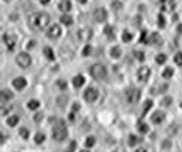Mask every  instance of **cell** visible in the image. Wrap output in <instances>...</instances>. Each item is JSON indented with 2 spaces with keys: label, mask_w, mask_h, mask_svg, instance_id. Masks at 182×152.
<instances>
[{
  "label": "cell",
  "mask_w": 182,
  "mask_h": 152,
  "mask_svg": "<svg viewBox=\"0 0 182 152\" xmlns=\"http://www.w3.org/2000/svg\"><path fill=\"white\" fill-rule=\"evenodd\" d=\"M49 21H51V17L46 12H36L30 17V27L36 31H40V30L48 27Z\"/></svg>",
  "instance_id": "1"
},
{
  "label": "cell",
  "mask_w": 182,
  "mask_h": 152,
  "mask_svg": "<svg viewBox=\"0 0 182 152\" xmlns=\"http://www.w3.org/2000/svg\"><path fill=\"white\" fill-rule=\"evenodd\" d=\"M67 134H69V131H67V128H66L64 122H63V121H58V124L52 128V139L57 142H63L67 137Z\"/></svg>",
  "instance_id": "2"
},
{
  "label": "cell",
  "mask_w": 182,
  "mask_h": 152,
  "mask_svg": "<svg viewBox=\"0 0 182 152\" xmlns=\"http://www.w3.org/2000/svg\"><path fill=\"white\" fill-rule=\"evenodd\" d=\"M90 75L93 76L94 79L97 81H100V79H105L106 78V75H108V70L106 67L103 66V64H93L90 67Z\"/></svg>",
  "instance_id": "3"
},
{
  "label": "cell",
  "mask_w": 182,
  "mask_h": 152,
  "mask_svg": "<svg viewBox=\"0 0 182 152\" xmlns=\"http://www.w3.org/2000/svg\"><path fill=\"white\" fill-rule=\"evenodd\" d=\"M125 99L130 104H134V103L140 100V91L136 90V88H128L125 91Z\"/></svg>",
  "instance_id": "4"
},
{
  "label": "cell",
  "mask_w": 182,
  "mask_h": 152,
  "mask_svg": "<svg viewBox=\"0 0 182 152\" xmlns=\"http://www.w3.org/2000/svg\"><path fill=\"white\" fill-rule=\"evenodd\" d=\"M17 63H18L20 67L27 69L30 64H31V57H30L27 52H21V54L17 55Z\"/></svg>",
  "instance_id": "5"
},
{
  "label": "cell",
  "mask_w": 182,
  "mask_h": 152,
  "mask_svg": "<svg viewBox=\"0 0 182 152\" xmlns=\"http://www.w3.org/2000/svg\"><path fill=\"white\" fill-rule=\"evenodd\" d=\"M3 42H5L6 48H8L9 51H12L14 48H15V45H17V37L11 33H5L3 34Z\"/></svg>",
  "instance_id": "6"
},
{
  "label": "cell",
  "mask_w": 182,
  "mask_h": 152,
  "mask_svg": "<svg viewBox=\"0 0 182 152\" xmlns=\"http://www.w3.org/2000/svg\"><path fill=\"white\" fill-rule=\"evenodd\" d=\"M97 97H99V91L96 88H87L85 93H84V99H85L88 103H94L97 100Z\"/></svg>",
  "instance_id": "7"
},
{
  "label": "cell",
  "mask_w": 182,
  "mask_h": 152,
  "mask_svg": "<svg viewBox=\"0 0 182 152\" xmlns=\"http://www.w3.org/2000/svg\"><path fill=\"white\" fill-rule=\"evenodd\" d=\"M46 36L49 37V39H57L61 36V27L57 25V24H54L51 27L48 28V31H46Z\"/></svg>",
  "instance_id": "8"
},
{
  "label": "cell",
  "mask_w": 182,
  "mask_h": 152,
  "mask_svg": "<svg viewBox=\"0 0 182 152\" xmlns=\"http://www.w3.org/2000/svg\"><path fill=\"white\" fill-rule=\"evenodd\" d=\"M175 0H160V9L163 12H172L175 9Z\"/></svg>",
  "instance_id": "9"
},
{
  "label": "cell",
  "mask_w": 182,
  "mask_h": 152,
  "mask_svg": "<svg viewBox=\"0 0 182 152\" xmlns=\"http://www.w3.org/2000/svg\"><path fill=\"white\" fill-rule=\"evenodd\" d=\"M94 20H96L97 23H103V21H106L108 20V12L105 8H97L96 11H94Z\"/></svg>",
  "instance_id": "10"
},
{
  "label": "cell",
  "mask_w": 182,
  "mask_h": 152,
  "mask_svg": "<svg viewBox=\"0 0 182 152\" xmlns=\"http://www.w3.org/2000/svg\"><path fill=\"white\" fill-rule=\"evenodd\" d=\"M149 76H151V69L149 67H140L139 70H137V79L140 81V82H146L149 79Z\"/></svg>",
  "instance_id": "11"
},
{
  "label": "cell",
  "mask_w": 182,
  "mask_h": 152,
  "mask_svg": "<svg viewBox=\"0 0 182 152\" xmlns=\"http://www.w3.org/2000/svg\"><path fill=\"white\" fill-rule=\"evenodd\" d=\"M12 85H14V88L18 91L24 90L26 87H27V79L23 78V76H20V78H15L14 81H12Z\"/></svg>",
  "instance_id": "12"
},
{
  "label": "cell",
  "mask_w": 182,
  "mask_h": 152,
  "mask_svg": "<svg viewBox=\"0 0 182 152\" xmlns=\"http://www.w3.org/2000/svg\"><path fill=\"white\" fill-rule=\"evenodd\" d=\"M148 45H154V46H160L163 43V39H161V36L158 33H152L151 36L148 37V42H146Z\"/></svg>",
  "instance_id": "13"
},
{
  "label": "cell",
  "mask_w": 182,
  "mask_h": 152,
  "mask_svg": "<svg viewBox=\"0 0 182 152\" xmlns=\"http://www.w3.org/2000/svg\"><path fill=\"white\" fill-rule=\"evenodd\" d=\"M151 121H152L154 124H161V122L164 121V113L160 112V110L154 112L152 115H151Z\"/></svg>",
  "instance_id": "14"
},
{
  "label": "cell",
  "mask_w": 182,
  "mask_h": 152,
  "mask_svg": "<svg viewBox=\"0 0 182 152\" xmlns=\"http://www.w3.org/2000/svg\"><path fill=\"white\" fill-rule=\"evenodd\" d=\"M58 9L61 12H69L72 9V3H70V0H61L60 2V5H58Z\"/></svg>",
  "instance_id": "15"
},
{
  "label": "cell",
  "mask_w": 182,
  "mask_h": 152,
  "mask_svg": "<svg viewBox=\"0 0 182 152\" xmlns=\"http://www.w3.org/2000/svg\"><path fill=\"white\" fill-rule=\"evenodd\" d=\"M142 142V139L140 137H137L136 134H130L128 136V140H127V143H128V146H136V145H139Z\"/></svg>",
  "instance_id": "16"
},
{
  "label": "cell",
  "mask_w": 182,
  "mask_h": 152,
  "mask_svg": "<svg viewBox=\"0 0 182 152\" xmlns=\"http://www.w3.org/2000/svg\"><path fill=\"white\" fill-rule=\"evenodd\" d=\"M18 122H20V116H18V115H12V116H9V118L6 119L8 127H15Z\"/></svg>",
  "instance_id": "17"
},
{
  "label": "cell",
  "mask_w": 182,
  "mask_h": 152,
  "mask_svg": "<svg viewBox=\"0 0 182 152\" xmlns=\"http://www.w3.org/2000/svg\"><path fill=\"white\" fill-rule=\"evenodd\" d=\"M137 130H139V133L146 134V133L149 131V127H148V124H145L142 119H140V121H137Z\"/></svg>",
  "instance_id": "18"
},
{
  "label": "cell",
  "mask_w": 182,
  "mask_h": 152,
  "mask_svg": "<svg viewBox=\"0 0 182 152\" xmlns=\"http://www.w3.org/2000/svg\"><path fill=\"white\" fill-rule=\"evenodd\" d=\"M91 36H93V33H91L90 30H79V33H78L79 40H88Z\"/></svg>",
  "instance_id": "19"
},
{
  "label": "cell",
  "mask_w": 182,
  "mask_h": 152,
  "mask_svg": "<svg viewBox=\"0 0 182 152\" xmlns=\"http://www.w3.org/2000/svg\"><path fill=\"white\" fill-rule=\"evenodd\" d=\"M43 55L48 58V60H55V54H54V51H52V48H49V46H45L43 48Z\"/></svg>",
  "instance_id": "20"
},
{
  "label": "cell",
  "mask_w": 182,
  "mask_h": 152,
  "mask_svg": "<svg viewBox=\"0 0 182 152\" xmlns=\"http://www.w3.org/2000/svg\"><path fill=\"white\" fill-rule=\"evenodd\" d=\"M84 84H85V79H84V76L78 75V76H75V78H73V87H75V88H81Z\"/></svg>",
  "instance_id": "21"
},
{
  "label": "cell",
  "mask_w": 182,
  "mask_h": 152,
  "mask_svg": "<svg viewBox=\"0 0 182 152\" xmlns=\"http://www.w3.org/2000/svg\"><path fill=\"white\" fill-rule=\"evenodd\" d=\"M0 96H2V101L6 103L8 100H11L12 97H14V94H12L9 90H2V91H0Z\"/></svg>",
  "instance_id": "22"
},
{
  "label": "cell",
  "mask_w": 182,
  "mask_h": 152,
  "mask_svg": "<svg viewBox=\"0 0 182 152\" xmlns=\"http://www.w3.org/2000/svg\"><path fill=\"white\" fill-rule=\"evenodd\" d=\"M105 34L108 36L109 39H114L115 37V28L112 27V25H106V27H105Z\"/></svg>",
  "instance_id": "23"
},
{
  "label": "cell",
  "mask_w": 182,
  "mask_h": 152,
  "mask_svg": "<svg viewBox=\"0 0 182 152\" xmlns=\"http://www.w3.org/2000/svg\"><path fill=\"white\" fill-rule=\"evenodd\" d=\"M121 54H122V51H121L120 46H114V48L111 49V57H112V58H120Z\"/></svg>",
  "instance_id": "24"
},
{
  "label": "cell",
  "mask_w": 182,
  "mask_h": 152,
  "mask_svg": "<svg viewBox=\"0 0 182 152\" xmlns=\"http://www.w3.org/2000/svg\"><path fill=\"white\" fill-rule=\"evenodd\" d=\"M60 20H61V24H64V25H72L73 24V18L70 17V15H67V14L63 15Z\"/></svg>",
  "instance_id": "25"
},
{
  "label": "cell",
  "mask_w": 182,
  "mask_h": 152,
  "mask_svg": "<svg viewBox=\"0 0 182 152\" xmlns=\"http://www.w3.org/2000/svg\"><path fill=\"white\" fill-rule=\"evenodd\" d=\"M40 106V101L39 100H30L27 103V107H29L30 110H36V109H39Z\"/></svg>",
  "instance_id": "26"
},
{
  "label": "cell",
  "mask_w": 182,
  "mask_h": 152,
  "mask_svg": "<svg viewBox=\"0 0 182 152\" xmlns=\"http://www.w3.org/2000/svg\"><path fill=\"white\" fill-rule=\"evenodd\" d=\"M173 73H175L173 67H166L164 70H163V78H164V79H170L172 76H173Z\"/></svg>",
  "instance_id": "27"
},
{
  "label": "cell",
  "mask_w": 182,
  "mask_h": 152,
  "mask_svg": "<svg viewBox=\"0 0 182 152\" xmlns=\"http://www.w3.org/2000/svg\"><path fill=\"white\" fill-rule=\"evenodd\" d=\"M152 104H154L152 100H146V101H145V106H143V110H142V118L146 115V113H148V110L152 107Z\"/></svg>",
  "instance_id": "28"
},
{
  "label": "cell",
  "mask_w": 182,
  "mask_h": 152,
  "mask_svg": "<svg viewBox=\"0 0 182 152\" xmlns=\"http://www.w3.org/2000/svg\"><path fill=\"white\" fill-rule=\"evenodd\" d=\"M43 140H45V134H43V133H36L34 142H36L37 145H40V143H43Z\"/></svg>",
  "instance_id": "29"
},
{
  "label": "cell",
  "mask_w": 182,
  "mask_h": 152,
  "mask_svg": "<svg viewBox=\"0 0 182 152\" xmlns=\"http://www.w3.org/2000/svg\"><path fill=\"white\" fill-rule=\"evenodd\" d=\"M96 145V137H93V136H90V137H87L85 140V146L87 148H93Z\"/></svg>",
  "instance_id": "30"
},
{
  "label": "cell",
  "mask_w": 182,
  "mask_h": 152,
  "mask_svg": "<svg viewBox=\"0 0 182 152\" xmlns=\"http://www.w3.org/2000/svg\"><path fill=\"white\" fill-rule=\"evenodd\" d=\"M173 61H175V64H178V66H182V52H176V54H175Z\"/></svg>",
  "instance_id": "31"
},
{
  "label": "cell",
  "mask_w": 182,
  "mask_h": 152,
  "mask_svg": "<svg viewBox=\"0 0 182 152\" xmlns=\"http://www.w3.org/2000/svg\"><path fill=\"white\" fill-rule=\"evenodd\" d=\"M57 87L60 90H67V82L66 81H63V79H58L57 81Z\"/></svg>",
  "instance_id": "32"
},
{
  "label": "cell",
  "mask_w": 182,
  "mask_h": 152,
  "mask_svg": "<svg viewBox=\"0 0 182 152\" xmlns=\"http://www.w3.org/2000/svg\"><path fill=\"white\" fill-rule=\"evenodd\" d=\"M166 60H167V57H166L164 54H158V55L155 57V61L158 63V64H163V63H166Z\"/></svg>",
  "instance_id": "33"
},
{
  "label": "cell",
  "mask_w": 182,
  "mask_h": 152,
  "mask_svg": "<svg viewBox=\"0 0 182 152\" xmlns=\"http://www.w3.org/2000/svg\"><path fill=\"white\" fill-rule=\"evenodd\" d=\"M134 55H136V58L139 61H143V60H145V52H143V51H134Z\"/></svg>",
  "instance_id": "34"
},
{
  "label": "cell",
  "mask_w": 182,
  "mask_h": 152,
  "mask_svg": "<svg viewBox=\"0 0 182 152\" xmlns=\"http://www.w3.org/2000/svg\"><path fill=\"white\" fill-rule=\"evenodd\" d=\"M157 20H158V27H166V18L163 17V14H160Z\"/></svg>",
  "instance_id": "35"
},
{
  "label": "cell",
  "mask_w": 182,
  "mask_h": 152,
  "mask_svg": "<svg viewBox=\"0 0 182 152\" xmlns=\"http://www.w3.org/2000/svg\"><path fill=\"white\" fill-rule=\"evenodd\" d=\"M140 43H146L148 42V33H146V30H142V36H140V40H139Z\"/></svg>",
  "instance_id": "36"
},
{
  "label": "cell",
  "mask_w": 182,
  "mask_h": 152,
  "mask_svg": "<svg viewBox=\"0 0 182 152\" xmlns=\"http://www.w3.org/2000/svg\"><path fill=\"white\" fill-rule=\"evenodd\" d=\"M131 39H133V34L131 33H128V31H124V33H122V40H124V42H130Z\"/></svg>",
  "instance_id": "37"
},
{
  "label": "cell",
  "mask_w": 182,
  "mask_h": 152,
  "mask_svg": "<svg viewBox=\"0 0 182 152\" xmlns=\"http://www.w3.org/2000/svg\"><path fill=\"white\" fill-rule=\"evenodd\" d=\"M76 146H78V143H76L75 140H72V142H70V145H69V148L66 149V152H75Z\"/></svg>",
  "instance_id": "38"
},
{
  "label": "cell",
  "mask_w": 182,
  "mask_h": 152,
  "mask_svg": "<svg viewBox=\"0 0 182 152\" xmlns=\"http://www.w3.org/2000/svg\"><path fill=\"white\" fill-rule=\"evenodd\" d=\"M20 134H21V137H23V139H29L30 133H29V130L23 127V128H20Z\"/></svg>",
  "instance_id": "39"
},
{
  "label": "cell",
  "mask_w": 182,
  "mask_h": 152,
  "mask_svg": "<svg viewBox=\"0 0 182 152\" xmlns=\"http://www.w3.org/2000/svg\"><path fill=\"white\" fill-rule=\"evenodd\" d=\"M90 52H91V46L87 45L85 48H84V51H82V55H84V57H88V55H90Z\"/></svg>",
  "instance_id": "40"
},
{
  "label": "cell",
  "mask_w": 182,
  "mask_h": 152,
  "mask_svg": "<svg viewBox=\"0 0 182 152\" xmlns=\"http://www.w3.org/2000/svg\"><path fill=\"white\" fill-rule=\"evenodd\" d=\"M163 104H164V106H170L172 104V97H166L164 100H163Z\"/></svg>",
  "instance_id": "41"
},
{
  "label": "cell",
  "mask_w": 182,
  "mask_h": 152,
  "mask_svg": "<svg viewBox=\"0 0 182 152\" xmlns=\"http://www.w3.org/2000/svg\"><path fill=\"white\" fill-rule=\"evenodd\" d=\"M121 6H122L121 2H114V3H112V8H114V9H121Z\"/></svg>",
  "instance_id": "42"
},
{
  "label": "cell",
  "mask_w": 182,
  "mask_h": 152,
  "mask_svg": "<svg viewBox=\"0 0 182 152\" xmlns=\"http://www.w3.org/2000/svg\"><path fill=\"white\" fill-rule=\"evenodd\" d=\"M39 2L42 3V5H48V3H49L51 0H39Z\"/></svg>",
  "instance_id": "43"
},
{
  "label": "cell",
  "mask_w": 182,
  "mask_h": 152,
  "mask_svg": "<svg viewBox=\"0 0 182 152\" xmlns=\"http://www.w3.org/2000/svg\"><path fill=\"white\" fill-rule=\"evenodd\" d=\"M36 121H40V119H42V113H37V115H36Z\"/></svg>",
  "instance_id": "44"
},
{
  "label": "cell",
  "mask_w": 182,
  "mask_h": 152,
  "mask_svg": "<svg viewBox=\"0 0 182 152\" xmlns=\"http://www.w3.org/2000/svg\"><path fill=\"white\" fill-rule=\"evenodd\" d=\"M33 46H34V42H33V40H30L29 45H27V48H33Z\"/></svg>",
  "instance_id": "45"
},
{
  "label": "cell",
  "mask_w": 182,
  "mask_h": 152,
  "mask_svg": "<svg viewBox=\"0 0 182 152\" xmlns=\"http://www.w3.org/2000/svg\"><path fill=\"white\" fill-rule=\"evenodd\" d=\"M134 152H146V149H137V151H134Z\"/></svg>",
  "instance_id": "46"
},
{
  "label": "cell",
  "mask_w": 182,
  "mask_h": 152,
  "mask_svg": "<svg viewBox=\"0 0 182 152\" xmlns=\"http://www.w3.org/2000/svg\"><path fill=\"white\" fill-rule=\"evenodd\" d=\"M115 152H124V151H122V148H118V149H117Z\"/></svg>",
  "instance_id": "47"
},
{
  "label": "cell",
  "mask_w": 182,
  "mask_h": 152,
  "mask_svg": "<svg viewBox=\"0 0 182 152\" xmlns=\"http://www.w3.org/2000/svg\"><path fill=\"white\" fill-rule=\"evenodd\" d=\"M79 3H87V0H78Z\"/></svg>",
  "instance_id": "48"
},
{
  "label": "cell",
  "mask_w": 182,
  "mask_h": 152,
  "mask_svg": "<svg viewBox=\"0 0 182 152\" xmlns=\"http://www.w3.org/2000/svg\"><path fill=\"white\" fill-rule=\"evenodd\" d=\"M79 152H88V151H79Z\"/></svg>",
  "instance_id": "49"
},
{
  "label": "cell",
  "mask_w": 182,
  "mask_h": 152,
  "mask_svg": "<svg viewBox=\"0 0 182 152\" xmlns=\"http://www.w3.org/2000/svg\"><path fill=\"white\" fill-rule=\"evenodd\" d=\"M181 107H182V103H181Z\"/></svg>",
  "instance_id": "50"
}]
</instances>
